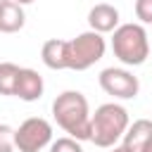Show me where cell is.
Segmentation results:
<instances>
[{
  "mask_svg": "<svg viewBox=\"0 0 152 152\" xmlns=\"http://www.w3.org/2000/svg\"><path fill=\"white\" fill-rule=\"evenodd\" d=\"M26 24L24 5L14 0H2L0 2V33H17Z\"/></svg>",
  "mask_w": 152,
  "mask_h": 152,
  "instance_id": "obj_10",
  "label": "cell"
},
{
  "mask_svg": "<svg viewBox=\"0 0 152 152\" xmlns=\"http://www.w3.org/2000/svg\"><path fill=\"white\" fill-rule=\"evenodd\" d=\"M40 59L48 69H66V40H59V38H50L43 43L40 48Z\"/></svg>",
  "mask_w": 152,
  "mask_h": 152,
  "instance_id": "obj_11",
  "label": "cell"
},
{
  "mask_svg": "<svg viewBox=\"0 0 152 152\" xmlns=\"http://www.w3.org/2000/svg\"><path fill=\"white\" fill-rule=\"evenodd\" d=\"M128 124L131 119L126 107L104 102L95 109V114H90V142H95L97 147H114L124 138Z\"/></svg>",
  "mask_w": 152,
  "mask_h": 152,
  "instance_id": "obj_2",
  "label": "cell"
},
{
  "mask_svg": "<svg viewBox=\"0 0 152 152\" xmlns=\"http://www.w3.org/2000/svg\"><path fill=\"white\" fill-rule=\"evenodd\" d=\"M52 116L57 126L76 140H90V107L83 93L64 90L52 100Z\"/></svg>",
  "mask_w": 152,
  "mask_h": 152,
  "instance_id": "obj_1",
  "label": "cell"
},
{
  "mask_svg": "<svg viewBox=\"0 0 152 152\" xmlns=\"http://www.w3.org/2000/svg\"><path fill=\"white\" fill-rule=\"evenodd\" d=\"M104 50H107V43L102 38V33L83 31L76 38L66 40V69L86 71L104 57Z\"/></svg>",
  "mask_w": 152,
  "mask_h": 152,
  "instance_id": "obj_4",
  "label": "cell"
},
{
  "mask_svg": "<svg viewBox=\"0 0 152 152\" xmlns=\"http://www.w3.org/2000/svg\"><path fill=\"white\" fill-rule=\"evenodd\" d=\"M0 2H2V0H0Z\"/></svg>",
  "mask_w": 152,
  "mask_h": 152,
  "instance_id": "obj_19",
  "label": "cell"
},
{
  "mask_svg": "<svg viewBox=\"0 0 152 152\" xmlns=\"http://www.w3.org/2000/svg\"><path fill=\"white\" fill-rule=\"evenodd\" d=\"M112 52L126 66H140L150 55V36L142 24H119L112 31Z\"/></svg>",
  "mask_w": 152,
  "mask_h": 152,
  "instance_id": "obj_3",
  "label": "cell"
},
{
  "mask_svg": "<svg viewBox=\"0 0 152 152\" xmlns=\"http://www.w3.org/2000/svg\"><path fill=\"white\" fill-rule=\"evenodd\" d=\"M100 81V88L116 97V100H133L140 90V83H138V76H133L128 69H121V66H107L100 71L97 76Z\"/></svg>",
  "mask_w": 152,
  "mask_h": 152,
  "instance_id": "obj_6",
  "label": "cell"
},
{
  "mask_svg": "<svg viewBox=\"0 0 152 152\" xmlns=\"http://www.w3.org/2000/svg\"><path fill=\"white\" fill-rule=\"evenodd\" d=\"M112 152H133V150H128L126 145H114V147H112Z\"/></svg>",
  "mask_w": 152,
  "mask_h": 152,
  "instance_id": "obj_16",
  "label": "cell"
},
{
  "mask_svg": "<svg viewBox=\"0 0 152 152\" xmlns=\"http://www.w3.org/2000/svg\"><path fill=\"white\" fill-rule=\"evenodd\" d=\"M140 152H152V142H150V145H145V147H142Z\"/></svg>",
  "mask_w": 152,
  "mask_h": 152,
  "instance_id": "obj_18",
  "label": "cell"
},
{
  "mask_svg": "<svg viewBox=\"0 0 152 152\" xmlns=\"http://www.w3.org/2000/svg\"><path fill=\"white\" fill-rule=\"evenodd\" d=\"M135 17L140 24H152V0H135Z\"/></svg>",
  "mask_w": 152,
  "mask_h": 152,
  "instance_id": "obj_15",
  "label": "cell"
},
{
  "mask_svg": "<svg viewBox=\"0 0 152 152\" xmlns=\"http://www.w3.org/2000/svg\"><path fill=\"white\" fill-rule=\"evenodd\" d=\"M19 66L14 62H0V95H14Z\"/></svg>",
  "mask_w": 152,
  "mask_h": 152,
  "instance_id": "obj_12",
  "label": "cell"
},
{
  "mask_svg": "<svg viewBox=\"0 0 152 152\" xmlns=\"http://www.w3.org/2000/svg\"><path fill=\"white\" fill-rule=\"evenodd\" d=\"M150 142H152V119H138V121L128 124V128L121 138V145H126L133 152H140Z\"/></svg>",
  "mask_w": 152,
  "mask_h": 152,
  "instance_id": "obj_9",
  "label": "cell"
},
{
  "mask_svg": "<svg viewBox=\"0 0 152 152\" xmlns=\"http://www.w3.org/2000/svg\"><path fill=\"white\" fill-rule=\"evenodd\" d=\"M14 2H19V5H31V2H36V0H14Z\"/></svg>",
  "mask_w": 152,
  "mask_h": 152,
  "instance_id": "obj_17",
  "label": "cell"
},
{
  "mask_svg": "<svg viewBox=\"0 0 152 152\" xmlns=\"http://www.w3.org/2000/svg\"><path fill=\"white\" fill-rule=\"evenodd\" d=\"M52 142V126L43 116H31L14 128V150L19 152H40Z\"/></svg>",
  "mask_w": 152,
  "mask_h": 152,
  "instance_id": "obj_5",
  "label": "cell"
},
{
  "mask_svg": "<svg viewBox=\"0 0 152 152\" xmlns=\"http://www.w3.org/2000/svg\"><path fill=\"white\" fill-rule=\"evenodd\" d=\"M88 24H90V31L112 33L119 26V10L114 5H109V2H97L88 12Z\"/></svg>",
  "mask_w": 152,
  "mask_h": 152,
  "instance_id": "obj_8",
  "label": "cell"
},
{
  "mask_svg": "<svg viewBox=\"0 0 152 152\" xmlns=\"http://www.w3.org/2000/svg\"><path fill=\"white\" fill-rule=\"evenodd\" d=\"M43 90H45L43 76H40L36 69L19 66L17 83H14V97H19V100H24V102H36V100H40Z\"/></svg>",
  "mask_w": 152,
  "mask_h": 152,
  "instance_id": "obj_7",
  "label": "cell"
},
{
  "mask_svg": "<svg viewBox=\"0 0 152 152\" xmlns=\"http://www.w3.org/2000/svg\"><path fill=\"white\" fill-rule=\"evenodd\" d=\"M0 152H14V128L0 124Z\"/></svg>",
  "mask_w": 152,
  "mask_h": 152,
  "instance_id": "obj_14",
  "label": "cell"
},
{
  "mask_svg": "<svg viewBox=\"0 0 152 152\" xmlns=\"http://www.w3.org/2000/svg\"><path fill=\"white\" fill-rule=\"evenodd\" d=\"M50 152H83V147H81V140L64 135V138H57L50 142Z\"/></svg>",
  "mask_w": 152,
  "mask_h": 152,
  "instance_id": "obj_13",
  "label": "cell"
}]
</instances>
